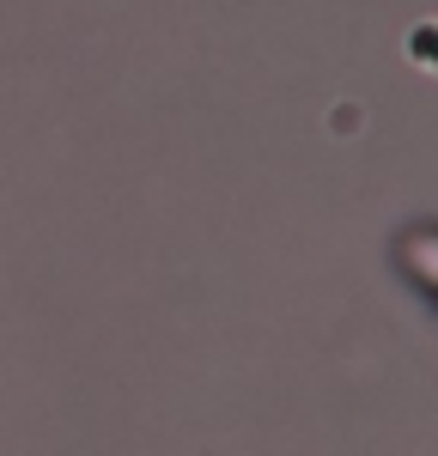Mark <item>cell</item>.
<instances>
[{"mask_svg": "<svg viewBox=\"0 0 438 456\" xmlns=\"http://www.w3.org/2000/svg\"><path fill=\"white\" fill-rule=\"evenodd\" d=\"M408 268H414L420 281L438 286V238H414V244H408Z\"/></svg>", "mask_w": 438, "mask_h": 456, "instance_id": "6da1fadb", "label": "cell"}]
</instances>
